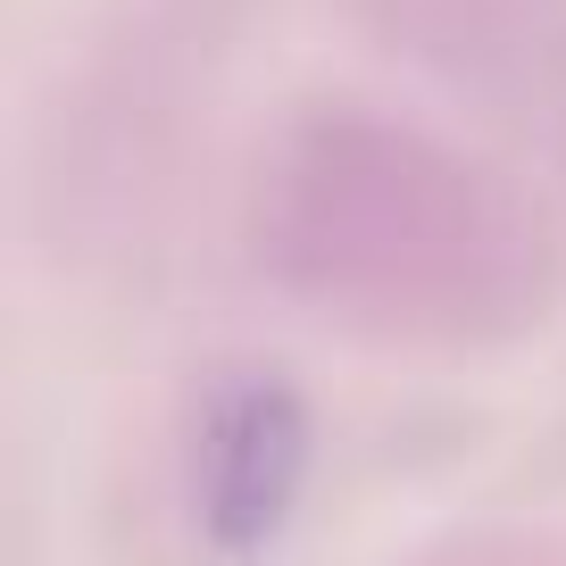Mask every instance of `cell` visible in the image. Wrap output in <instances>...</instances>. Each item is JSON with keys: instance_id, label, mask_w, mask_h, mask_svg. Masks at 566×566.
<instances>
[{"instance_id": "1", "label": "cell", "mask_w": 566, "mask_h": 566, "mask_svg": "<svg viewBox=\"0 0 566 566\" xmlns=\"http://www.w3.org/2000/svg\"><path fill=\"white\" fill-rule=\"evenodd\" d=\"M301 459H308L301 408L266 384L233 391L200 433V516H209L217 542L226 549L266 542L292 509V492H301Z\"/></svg>"}]
</instances>
